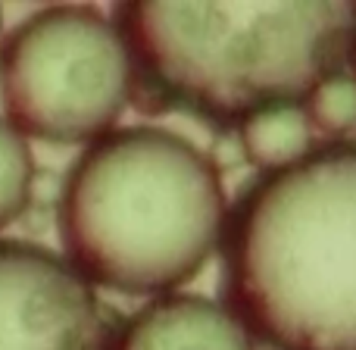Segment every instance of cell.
Segmentation results:
<instances>
[{
  "label": "cell",
  "instance_id": "3957f363",
  "mask_svg": "<svg viewBox=\"0 0 356 350\" xmlns=\"http://www.w3.org/2000/svg\"><path fill=\"white\" fill-rule=\"evenodd\" d=\"M135 97L207 119L300 104L356 50L353 3H122Z\"/></svg>",
  "mask_w": 356,
  "mask_h": 350
},
{
  "label": "cell",
  "instance_id": "9c48e42d",
  "mask_svg": "<svg viewBox=\"0 0 356 350\" xmlns=\"http://www.w3.org/2000/svg\"><path fill=\"white\" fill-rule=\"evenodd\" d=\"M303 106L309 113L313 129H319L322 135H350V132H356V75L338 72L325 79L309 91Z\"/></svg>",
  "mask_w": 356,
  "mask_h": 350
},
{
  "label": "cell",
  "instance_id": "30bf717a",
  "mask_svg": "<svg viewBox=\"0 0 356 350\" xmlns=\"http://www.w3.org/2000/svg\"><path fill=\"white\" fill-rule=\"evenodd\" d=\"M3 41H6L3 38V10H0V50H3Z\"/></svg>",
  "mask_w": 356,
  "mask_h": 350
},
{
  "label": "cell",
  "instance_id": "5b68a950",
  "mask_svg": "<svg viewBox=\"0 0 356 350\" xmlns=\"http://www.w3.org/2000/svg\"><path fill=\"white\" fill-rule=\"evenodd\" d=\"M0 350H116L94 285L66 257L0 241Z\"/></svg>",
  "mask_w": 356,
  "mask_h": 350
},
{
  "label": "cell",
  "instance_id": "8992f818",
  "mask_svg": "<svg viewBox=\"0 0 356 350\" xmlns=\"http://www.w3.org/2000/svg\"><path fill=\"white\" fill-rule=\"evenodd\" d=\"M253 341L228 303L166 294L125 322L116 335V350H257Z\"/></svg>",
  "mask_w": 356,
  "mask_h": 350
},
{
  "label": "cell",
  "instance_id": "6da1fadb",
  "mask_svg": "<svg viewBox=\"0 0 356 350\" xmlns=\"http://www.w3.org/2000/svg\"><path fill=\"white\" fill-rule=\"evenodd\" d=\"M225 303L272 350H356V144H328L241 194Z\"/></svg>",
  "mask_w": 356,
  "mask_h": 350
},
{
  "label": "cell",
  "instance_id": "7a4b0ae2",
  "mask_svg": "<svg viewBox=\"0 0 356 350\" xmlns=\"http://www.w3.org/2000/svg\"><path fill=\"white\" fill-rule=\"evenodd\" d=\"M228 203L213 157L169 129L110 132L63 182L60 238L91 285L172 294L225 241Z\"/></svg>",
  "mask_w": 356,
  "mask_h": 350
},
{
  "label": "cell",
  "instance_id": "277c9868",
  "mask_svg": "<svg viewBox=\"0 0 356 350\" xmlns=\"http://www.w3.org/2000/svg\"><path fill=\"white\" fill-rule=\"evenodd\" d=\"M135 81L119 22L91 6H47L0 50L3 116L35 141H100L135 97Z\"/></svg>",
  "mask_w": 356,
  "mask_h": 350
},
{
  "label": "cell",
  "instance_id": "52a82bcc",
  "mask_svg": "<svg viewBox=\"0 0 356 350\" xmlns=\"http://www.w3.org/2000/svg\"><path fill=\"white\" fill-rule=\"evenodd\" d=\"M313 122L303 104H278L238 122L241 157L263 175H275L313 154Z\"/></svg>",
  "mask_w": 356,
  "mask_h": 350
},
{
  "label": "cell",
  "instance_id": "ba28073f",
  "mask_svg": "<svg viewBox=\"0 0 356 350\" xmlns=\"http://www.w3.org/2000/svg\"><path fill=\"white\" fill-rule=\"evenodd\" d=\"M35 191V157L29 138L0 116V232L19 219Z\"/></svg>",
  "mask_w": 356,
  "mask_h": 350
}]
</instances>
